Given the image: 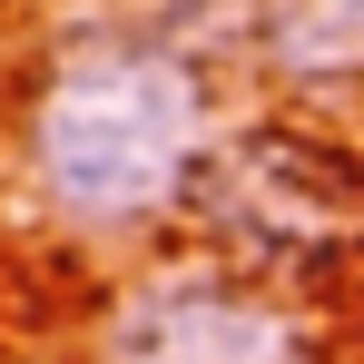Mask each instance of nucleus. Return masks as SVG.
Here are the masks:
<instances>
[{"mask_svg": "<svg viewBox=\"0 0 364 364\" xmlns=\"http://www.w3.org/2000/svg\"><path fill=\"white\" fill-rule=\"evenodd\" d=\"M207 148V79L148 40L60 50L20 109V178L69 237H138L178 217Z\"/></svg>", "mask_w": 364, "mask_h": 364, "instance_id": "f257e3e1", "label": "nucleus"}, {"mask_svg": "<svg viewBox=\"0 0 364 364\" xmlns=\"http://www.w3.org/2000/svg\"><path fill=\"white\" fill-rule=\"evenodd\" d=\"M187 217H197V237L227 246V266L286 286L364 237V187L315 128H237L207 148Z\"/></svg>", "mask_w": 364, "mask_h": 364, "instance_id": "f03ea898", "label": "nucleus"}, {"mask_svg": "<svg viewBox=\"0 0 364 364\" xmlns=\"http://www.w3.org/2000/svg\"><path fill=\"white\" fill-rule=\"evenodd\" d=\"M99 364H325V335L276 276L197 256L119 286L99 325Z\"/></svg>", "mask_w": 364, "mask_h": 364, "instance_id": "7ed1b4c3", "label": "nucleus"}, {"mask_svg": "<svg viewBox=\"0 0 364 364\" xmlns=\"http://www.w3.org/2000/svg\"><path fill=\"white\" fill-rule=\"evenodd\" d=\"M266 69L355 79L364 69V0H266Z\"/></svg>", "mask_w": 364, "mask_h": 364, "instance_id": "20e7f679", "label": "nucleus"}]
</instances>
